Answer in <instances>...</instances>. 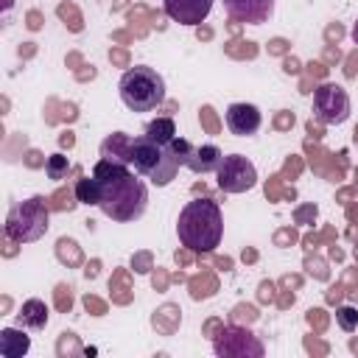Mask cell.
I'll return each mask as SVG.
<instances>
[{
  "instance_id": "obj_17",
  "label": "cell",
  "mask_w": 358,
  "mask_h": 358,
  "mask_svg": "<svg viewBox=\"0 0 358 358\" xmlns=\"http://www.w3.org/2000/svg\"><path fill=\"white\" fill-rule=\"evenodd\" d=\"M76 201L78 204H95L98 207V201H101V182L92 173L76 182Z\"/></svg>"
},
{
  "instance_id": "obj_13",
  "label": "cell",
  "mask_w": 358,
  "mask_h": 358,
  "mask_svg": "<svg viewBox=\"0 0 358 358\" xmlns=\"http://www.w3.org/2000/svg\"><path fill=\"white\" fill-rule=\"evenodd\" d=\"M31 350V338L22 327H3L0 330V358H22Z\"/></svg>"
},
{
  "instance_id": "obj_15",
  "label": "cell",
  "mask_w": 358,
  "mask_h": 358,
  "mask_svg": "<svg viewBox=\"0 0 358 358\" xmlns=\"http://www.w3.org/2000/svg\"><path fill=\"white\" fill-rule=\"evenodd\" d=\"M17 324L28 330H42L48 324V305L42 299H25L17 310Z\"/></svg>"
},
{
  "instance_id": "obj_18",
  "label": "cell",
  "mask_w": 358,
  "mask_h": 358,
  "mask_svg": "<svg viewBox=\"0 0 358 358\" xmlns=\"http://www.w3.org/2000/svg\"><path fill=\"white\" fill-rule=\"evenodd\" d=\"M45 171L50 179H64V173L70 171V159L64 154H50L48 162H45Z\"/></svg>"
},
{
  "instance_id": "obj_16",
  "label": "cell",
  "mask_w": 358,
  "mask_h": 358,
  "mask_svg": "<svg viewBox=\"0 0 358 358\" xmlns=\"http://www.w3.org/2000/svg\"><path fill=\"white\" fill-rule=\"evenodd\" d=\"M145 137L154 140V143H162V145H171L173 137H176V123L173 117H157L145 126Z\"/></svg>"
},
{
  "instance_id": "obj_1",
  "label": "cell",
  "mask_w": 358,
  "mask_h": 358,
  "mask_svg": "<svg viewBox=\"0 0 358 358\" xmlns=\"http://www.w3.org/2000/svg\"><path fill=\"white\" fill-rule=\"evenodd\" d=\"M92 176L101 182V213L112 221H137L145 207H148V187L140 179L137 171L129 165L112 162V159H98L92 168Z\"/></svg>"
},
{
  "instance_id": "obj_10",
  "label": "cell",
  "mask_w": 358,
  "mask_h": 358,
  "mask_svg": "<svg viewBox=\"0 0 358 358\" xmlns=\"http://www.w3.org/2000/svg\"><path fill=\"white\" fill-rule=\"evenodd\" d=\"M162 8L179 25H201L213 11V0H162Z\"/></svg>"
},
{
  "instance_id": "obj_20",
  "label": "cell",
  "mask_w": 358,
  "mask_h": 358,
  "mask_svg": "<svg viewBox=\"0 0 358 358\" xmlns=\"http://www.w3.org/2000/svg\"><path fill=\"white\" fill-rule=\"evenodd\" d=\"M352 39H355V42H358V22H355V25H352Z\"/></svg>"
},
{
  "instance_id": "obj_12",
  "label": "cell",
  "mask_w": 358,
  "mask_h": 358,
  "mask_svg": "<svg viewBox=\"0 0 358 358\" xmlns=\"http://www.w3.org/2000/svg\"><path fill=\"white\" fill-rule=\"evenodd\" d=\"M224 8L229 11L232 20L238 22H252L260 25L271 17L274 11V0H224Z\"/></svg>"
},
{
  "instance_id": "obj_11",
  "label": "cell",
  "mask_w": 358,
  "mask_h": 358,
  "mask_svg": "<svg viewBox=\"0 0 358 358\" xmlns=\"http://www.w3.org/2000/svg\"><path fill=\"white\" fill-rule=\"evenodd\" d=\"M224 117H227L229 131L238 134V137L255 134L260 129V123H263V115H260V109L255 103H229Z\"/></svg>"
},
{
  "instance_id": "obj_14",
  "label": "cell",
  "mask_w": 358,
  "mask_h": 358,
  "mask_svg": "<svg viewBox=\"0 0 358 358\" xmlns=\"http://www.w3.org/2000/svg\"><path fill=\"white\" fill-rule=\"evenodd\" d=\"M131 145H134V140L129 134L115 131L101 143V157L112 159V162H120V165H131Z\"/></svg>"
},
{
  "instance_id": "obj_3",
  "label": "cell",
  "mask_w": 358,
  "mask_h": 358,
  "mask_svg": "<svg viewBox=\"0 0 358 358\" xmlns=\"http://www.w3.org/2000/svg\"><path fill=\"white\" fill-rule=\"evenodd\" d=\"M131 168H134L140 176H145L151 185L165 187V185H171V182L176 179L182 162H179L173 145L154 143V140H148V137L143 134V137H137L134 145H131Z\"/></svg>"
},
{
  "instance_id": "obj_2",
  "label": "cell",
  "mask_w": 358,
  "mask_h": 358,
  "mask_svg": "<svg viewBox=\"0 0 358 358\" xmlns=\"http://www.w3.org/2000/svg\"><path fill=\"white\" fill-rule=\"evenodd\" d=\"M179 243L190 252H213L224 238V215L213 199H193L182 207L176 221Z\"/></svg>"
},
{
  "instance_id": "obj_8",
  "label": "cell",
  "mask_w": 358,
  "mask_h": 358,
  "mask_svg": "<svg viewBox=\"0 0 358 358\" xmlns=\"http://www.w3.org/2000/svg\"><path fill=\"white\" fill-rule=\"evenodd\" d=\"M213 350H215V355H221V358H263V344H260V338H257L252 330L235 327V324L224 327V330L215 336Z\"/></svg>"
},
{
  "instance_id": "obj_5",
  "label": "cell",
  "mask_w": 358,
  "mask_h": 358,
  "mask_svg": "<svg viewBox=\"0 0 358 358\" xmlns=\"http://www.w3.org/2000/svg\"><path fill=\"white\" fill-rule=\"evenodd\" d=\"M48 227H50V213L42 196H31L14 204L6 215V235L14 243H34L48 232Z\"/></svg>"
},
{
  "instance_id": "obj_7",
  "label": "cell",
  "mask_w": 358,
  "mask_h": 358,
  "mask_svg": "<svg viewBox=\"0 0 358 358\" xmlns=\"http://www.w3.org/2000/svg\"><path fill=\"white\" fill-rule=\"evenodd\" d=\"M313 115L324 126H338L350 117V95L341 84H322L313 90Z\"/></svg>"
},
{
  "instance_id": "obj_19",
  "label": "cell",
  "mask_w": 358,
  "mask_h": 358,
  "mask_svg": "<svg viewBox=\"0 0 358 358\" xmlns=\"http://www.w3.org/2000/svg\"><path fill=\"white\" fill-rule=\"evenodd\" d=\"M336 322H338V327H341V330L352 333V330L358 327V310H355V308H350V305H341V308L336 310Z\"/></svg>"
},
{
  "instance_id": "obj_9",
  "label": "cell",
  "mask_w": 358,
  "mask_h": 358,
  "mask_svg": "<svg viewBox=\"0 0 358 358\" xmlns=\"http://www.w3.org/2000/svg\"><path fill=\"white\" fill-rule=\"evenodd\" d=\"M173 151H176V157H179V162H182V168H190L193 173H215V168H218V162H221V151H218V145H213V143H204V145H193L190 140H185V137H173Z\"/></svg>"
},
{
  "instance_id": "obj_4",
  "label": "cell",
  "mask_w": 358,
  "mask_h": 358,
  "mask_svg": "<svg viewBox=\"0 0 358 358\" xmlns=\"http://www.w3.org/2000/svg\"><path fill=\"white\" fill-rule=\"evenodd\" d=\"M120 101L131 112H154L165 101V78L145 64H137L120 76Z\"/></svg>"
},
{
  "instance_id": "obj_6",
  "label": "cell",
  "mask_w": 358,
  "mask_h": 358,
  "mask_svg": "<svg viewBox=\"0 0 358 358\" xmlns=\"http://www.w3.org/2000/svg\"><path fill=\"white\" fill-rule=\"evenodd\" d=\"M215 182L224 193H246L257 185V171L243 154H227L215 168Z\"/></svg>"
}]
</instances>
